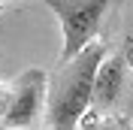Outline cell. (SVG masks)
Returning <instances> with one entry per match:
<instances>
[{"label":"cell","mask_w":133,"mask_h":130,"mask_svg":"<svg viewBox=\"0 0 133 130\" xmlns=\"http://www.w3.org/2000/svg\"><path fill=\"white\" fill-rule=\"evenodd\" d=\"M45 6L61 18V30H64V49L58 61H70L73 55L94 42L100 33L103 15L112 0H42Z\"/></svg>","instance_id":"2"},{"label":"cell","mask_w":133,"mask_h":130,"mask_svg":"<svg viewBox=\"0 0 133 130\" xmlns=\"http://www.w3.org/2000/svg\"><path fill=\"white\" fill-rule=\"evenodd\" d=\"M100 64H103V42H88L70 61H58L45 91V127L73 130L82 121L94 97Z\"/></svg>","instance_id":"1"},{"label":"cell","mask_w":133,"mask_h":130,"mask_svg":"<svg viewBox=\"0 0 133 130\" xmlns=\"http://www.w3.org/2000/svg\"><path fill=\"white\" fill-rule=\"evenodd\" d=\"M45 91H49V76L36 67L24 70L12 82V100H9L6 115L0 118V127H30L36 115L42 112Z\"/></svg>","instance_id":"3"},{"label":"cell","mask_w":133,"mask_h":130,"mask_svg":"<svg viewBox=\"0 0 133 130\" xmlns=\"http://www.w3.org/2000/svg\"><path fill=\"white\" fill-rule=\"evenodd\" d=\"M9 100H12V85H9V82H0V118L6 115Z\"/></svg>","instance_id":"5"},{"label":"cell","mask_w":133,"mask_h":130,"mask_svg":"<svg viewBox=\"0 0 133 130\" xmlns=\"http://www.w3.org/2000/svg\"><path fill=\"white\" fill-rule=\"evenodd\" d=\"M121 51H124V57H127V67L133 70V40H124V46H121Z\"/></svg>","instance_id":"6"},{"label":"cell","mask_w":133,"mask_h":130,"mask_svg":"<svg viewBox=\"0 0 133 130\" xmlns=\"http://www.w3.org/2000/svg\"><path fill=\"white\" fill-rule=\"evenodd\" d=\"M124 79H127V57H124V51H115L112 57H103V64L97 70V82H94V97H91V106L97 112L109 109V106L121 97Z\"/></svg>","instance_id":"4"}]
</instances>
